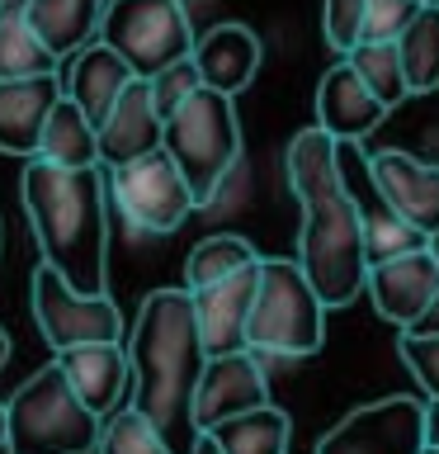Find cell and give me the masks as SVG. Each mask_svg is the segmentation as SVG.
<instances>
[{"label":"cell","instance_id":"obj_1","mask_svg":"<svg viewBox=\"0 0 439 454\" xmlns=\"http://www.w3.org/2000/svg\"><path fill=\"white\" fill-rule=\"evenodd\" d=\"M283 176L297 199V270L321 298V308H350L364 289V232L359 208L340 184L335 142L321 128H303L283 152Z\"/></svg>","mask_w":439,"mask_h":454},{"label":"cell","instance_id":"obj_2","mask_svg":"<svg viewBox=\"0 0 439 454\" xmlns=\"http://www.w3.org/2000/svg\"><path fill=\"white\" fill-rule=\"evenodd\" d=\"M127 350V407L166 440L170 454L194 450V383L204 369V346H198L194 308L184 289H156L142 298L137 322L123 340Z\"/></svg>","mask_w":439,"mask_h":454},{"label":"cell","instance_id":"obj_3","mask_svg":"<svg viewBox=\"0 0 439 454\" xmlns=\"http://www.w3.org/2000/svg\"><path fill=\"white\" fill-rule=\"evenodd\" d=\"M24 213L42 251V265L76 294H109V218L104 180L95 170L24 166Z\"/></svg>","mask_w":439,"mask_h":454},{"label":"cell","instance_id":"obj_4","mask_svg":"<svg viewBox=\"0 0 439 454\" xmlns=\"http://www.w3.org/2000/svg\"><path fill=\"white\" fill-rule=\"evenodd\" d=\"M161 152L180 170L194 208H212L222 184L241 166V119L236 99H227L208 85H198L175 105V114L161 123Z\"/></svg>","mask_w":439,"mask_h":454},{"label":"cell","instance_id":"obj_5","mask_svg":"<svg viewBox=\"0 0 439 454\" xmlns=\"http://www.w3.org/2000/svg\"><path fill=\"white\" fill-rule=\"evenodd\" d=\"M326 346V308L303 279L297 261H265L246 317V355L255 360H307Z\"/></svg>","mask_w":439,"mask_h":454},{"label":"cell","instance_id":"obj_6","mask_svg":"<svg viewBox=\"0 0 439 454\" xmlns=\"http://www.w3.org/2000/svg\"><path fill=\"white\" fill-rule=\"evenodd\" d=\"M99 417H90L57 364L38 369L5 403V445L0 454H95Z\"/></svg>","mask_w":439,"mask_h":454},{"label":"cell","instance_id":"obj_7","mask_svg":"<svg viewBox=\"0 0 439 454\" xmlns=\"http://www.w3.org/2000/svg\"><path fill=\"white\" fill-rule=\"evenodd\" d=\"M95 43H104L137 81H151L194 52V24L184 0H109Z\"/></svg>","mask_w":439,"mask_h":454},{"label":"cell","instance_id":"obj_8","mask_svg":"<svg viewBox=\"0 0 439 454\" xmlns=\"http://www.w3.org/2000/svg\"><path fill=\"white\" fill-rule=\"evenodd\" d=\"M28 298H34V322L52 355L81 346H123V312L109 294H76L62 275L38 265Z\"/></svg>","mask_w":439,"mask_h":454},{"label":"cell","instance_id":"obj_9","mask_svg":"<svg viewBox=\"0 0 439 454\" xmlns=\"http://www.w3.org/2000/svg\"><path fill=\"white\" fill-rule=\"evenodd\" d=\"M104 199H113L119 218L142 237H170L189 223L194 199L184 190L180 170L170 166L166 152H147L137 161H127L119 170H109Z\"/></svg>","mask_w":439,"mask_h":454},{"label":"cell","instance_id":"obj_10","mask_svg":"<svg viewBox=\"0 0 439 454\" xmlns=\"http://www.w3.org/2000/svg\"><path fill=\"white\" fill-rule=\"evenodd\" d=\"M364 176L374 184V194L392 208V218H402L411 232L439 237V166L420 161L402 147H382L364 156Z\"/></svg>","mask_w":439,"mask_h":454},{"label":"cell","instance_id":"obj_11","mask_svg":"<svg viewBox=\"0 0 439 454\" xmlns=\"http://www.w3.org/2000/svg\"><path fill=\"white\" fill-rule=\"evenodd\" d=\"M317 454H420V397H378L345 411Z\"/></svg>","mask_w":439,"mask_h":454},{"label":"cell","instance_id":"obj_12","mask_svg":"<svg viewBox=\"0 0 439 454\" xmlns=\"http://www.w3.org/2000/svg\"><path fill=\"white\" fill-rule=\"evenodd\" d=\"M269 374L255 355H218V360H204L194 383V403H189V421L194 431H212V426L241 417V411L269 407Z\"/></svg>","mask_w":439,"mask_h":454},{"label":"cell","instance_id":"obj_13","mask_svg":"<svg viewBox=\"0 0 439 454\" xmlns=\"http://www.w3.org/2000/svg\"><path fill=\"white\" fill-rule=\"evenodd\" d=\"M255 279H260V261L236 270V275H227L222 284H212V289L189 294L204 360L246 350V317H250V303H255Z\"/></svg>","mask_w":439,"mask_h":454},{"label":"cell","instance_id":"obj_14","mask_svg":"<svg viewBox=\"0 0 439 454\" xmlns=\"http://www.w3.org/2000/svg\"><path fill=\"white\" fill-rule=\"evenodd\" d=\"M364 289L374 298L378 317L392 322L397 332H406L411 322L420 317V308L439 294V251H411V255H392L382 265H368Z\"/></svg>","mask_w":439,"mask_h":454},{"label":"cell","instance_id":"obj_15","mask_svg":"<svg viewBox=\"0 0 439 454\" xmlns=\"http://www.w3.org/2000/svg\"><path fill=\"white\" fill-rule=\"evenodd\" d=\"M95 152H99V166H109V170L137 161L147 152H161V119L151 109L147 81L133 76L123 85V95L113 99V109L95 128Z\"/></svg>","mask_w":439,"mask_h":454},{"label":"cell","instance_id":"obj_16","mask_svg":"<svg viewBox=\"0 0 439 454\" xmlns=\"http://www.w3.org/2000/svg\"><path fill=\"white\" fill-rule=\"evenodd\" d=\"M260 57H265V48H260V38H255V28H246V24H212L208 34H194L189 62L198 71V85L236 99L255 81Z\"/></svg>","mask_w":439,"mask_h":454},{"label":"cell","instance_id":"obj_17","mask_svg":"<svg viewBox=\"0 0 439 454\" xmlns=\"http://www.w3.org/2000/svg\"><path fill=\"white\" fill-rule=\"evenodd\" d=\"M57 374L76 393V403L90 417L104 421L113 407L127 403V350L123 346H81L57 355Z\"/></svg>","mask_w":439,"mask_h":454},{"label":"cell","instance_id":"obj_18","mask_svg":"<svg viewBox=\"0 0 439 454\" xmlns=\"http://www.w3.org/2000/svg\"><path fill=\"white\" fill-rule=\"evenodd\" d=\"M388 119V109L378 105L374 95L359 85V76L340 62L321 76L317 85V123L331 142H350V147H359L368 133H378V123Z\"/></svg>","mask_w":439,"mask_h":454},{"label":"cell","instance_id":"obj_19","mask_svg":"<svg viewBox=\"0 0 439 454\" xmlns=\"http://www.w3.org/2000/svg\"><path fill=\"white\" fill-rule=\"evenodd\" d=\"M57 99H62L57 71L52 76H28V81H0V152L34 161L38 133H42Z\"/></svg>","mask_w":439,"mask_h":454},{"label":"cell","instance_id":"obj_20","mask_svg":"<svg viewBox=\"0 0 439 454\" xmlns=\"http://www.w3.org/2000/svg\"><path fill=\"white\" fill-rule=\"evenodd\" d=\"M57 81H62L66 105H76L85 114V123L99 128V119L113 109V99L123 95V85L133 81V71H127L104 43H85L81 52H71V62Z\"/></svg>","mask_w":439,"mask_h":454},{"label":"cell","instance_id":"obj_21","mask_svg":"<svg viewBox=\"0 0 439 454\" xmlns=\"http://www.w3.org/2000/svg\"><path fill=\"white\" fill-rule=\"evenodd\" d=\"M104 5L109 0H28V24H34L42 48L62 62V57L81 52L85 43H95Z\"/></svg>","mask_w":439,"mask_h":454},{"label":"cell","instance_id":"obj_22","mask_svg":"<svg viewBox=\"0 0 439 454\" xmlns=\"http://www.w3.org/2000/svg\"><path fill=\"white\" fill-rule=\"evenodd\" d=\"M34 161L57 166V170H95L99 152H95V128L85 123V114L66 99H57L48 123L38 133V156Z\"/></svg>","mask_w":439,"mask_h":454},{"label":"cell","instance_id":"obj_23","mask_svg":"<svg viewBox=\"0 0 439 454\" xmlns=\"http://www.w3.org/2000/svg\"><path fill=\"white\" fill-rule=\"evenodd\" d=\"M57 57L38 43L28 24V0H0V81L52 76Z\"/></svg>","mask_w":439,"mask_h":454},{"label":"cell","instance_id":"obj_24","mask_svg":"<svg viewBox=\"0 0 439 454\" xmlns=\"http://www.w3.org/2000/svg\"><path fill=\"white\" fill-rule=\"evenodd\" d=\"M212 445L222 454H289V440H293V421L283 407H255V411H241V417L212 426Z\"/></svg>","mask_w":439,"mask_h":454},{"label":"cell","instance_id":"obj_25","mask_svg":"<svg viewBox=\"0 0 439 454\" xmlns=\"http://www.w3.org/2000/svg\"><path fill=\"white\" fill-rule=\"evenodd\" d=\"M392 48H397V62H402L406 95L439 90V5L435 0H425L416 10V20L402 28V38Z\"/></svg>","mask_w":439,"mask_h":454},{"label":"cell","instance_id":"obj_26","mask_svg":"<svg viewBox=\"0 0 439 454\" xmlns=\"http://www.w3.org/2000/svg\"><path fill=\"white\" fill-rule=\"evenodd\" d=\"M260 261V251L250 247L246 237H232V232H218V237H204L198 247L189 251V261H184V294H198V289H212V284H222L227 275H236V270H246Z\"/></svg>","mask_w":439,"mask_h":454},{"label":"cell","instance_id":"obj_27","mask_svg":"<svg viewBox=\"0 0 439 454\" xmlns=\"http://www.w3.org/2000/svg\"><path fill=\"white\" fill-rule=\"evenodd\" d=\"M345 67L359 76V85L378 99L382 109H397L406 99V81H402V62H397L392 43H354L345 52Z\"/></svg>","mask_w":439,"mask_h":454},{"label":"cell","instance_id":"obj_28","mask_svg":"<svg viewBox=\"0 0 439 454\" xmlns=\"http://www.w3.org/2000/svg\"><path fill=\"white\" fill-rule=\"evenodd\" d=\"M95 454H170V450H166V440L123 403V407H113L109 417L99 421V445H95Z\"/></svg>","mask_w":439,"mask_h":454},{"label":"cell","instance_id":"obj_29","mask_svg":"<svg viewBox=\"0 0 439 454\" xmlns=\"http://www.w3.org/2000/svg\"><path fill=\"white\" fill-rule=\"evenodd\" d=\"M420 0H364V34L359 43H397L402 28L416 20Z\"/></svg>","mask_w":439,"mask_h":454},{"label":"cell","instance_id":"obj_30","mask_svg":"<svg viewBox=\"0 0 439 454\" xmlns=\"http://www.w3.org/2000/svg\"><path fill=\"white\" fill-rule=\"evenodd\" d=\"M147 90H151V109H156V119H170L175 114V105L189 90H198V71H194V62L184 57V62H175V67H166V71H156V76L147 81Z\"/></svg>","mask_w":439,"mask_h":454},{"label":"cell","instance_id":"obj_31","mask_svg":"<svg viewBox=\"0 0 439 454\" xmlns=\"http://www.w3.org/2000/svg\"><path fill=\"white\" fill-rule=\"evenodd\" d=\"M321 28H326V43L345 57L364 34V0H326L321 5Z\"/></svg>","mask_w":439,"mask_h":454},{"label":"cell","instance_id":"obj_32","mask_svg":"<svg viewBox=\"0 0 439 454\" xmlns=\"http://www.w3.org/2000/svg\"><path fill=\"white\" fill-rule=\"evenodd\" d=\"M397 355L411 369V379L425 388V397H439V336H402L397 340Z\"/></svg>","mask_w":439,"mask_h":454},{"label":"cell","instance_id":"obj_33","mask_svg":"<svg viewBox=\"0 0 439 454\" xmlns=\"http://www.w3.org/2000/svg\"><path fill=\"white\" fill-rule=\"evenodd\" d=\"M420 450H439V397L420 403Z\"/></svg>","mask_w":439,"mask_h":454},{"label":"cell","instance_id":"obj_34","mask_svg":"<svg viewBox=\"0 0 439 454\" xmlns=\"http://www.w3.org/2000/svg\"><path fill=\"white\" fill-rule=\"evenodd\" d=\"M402 336H420V340H425V336H439V294H435L430 303L420 308V317L411 322V326H406Z\"/></svg>","mask_w":439,"mask_h":454},{"label":"cell","instance_id":"obj_35","mask_svg":"<svg viewBox=\"0 0 439 454\" xmlns=\"http://www.w3.org/2000/svg\"><path fill=\"white\" fill-rule=\"evenodd\" d=\"M189 454H222L218 445H212V435H204V431H198V440H194V450Z\"/></svg>","mask_w":439,"mask_h":454},{"label":"cell","instance_id":"obj_36","mask_svg":"<svg viewBox=\"0 0 439 454\" xmlns=\"http://www.w3.org/2000/svg\"><path fill=\"white\" fill-rule=\"evenodd\" d=\"M10 360V336H5V326H0V364Z\"/></svg>","mask_w":439,"mask_h":454},{"label":"cell","instance_id":"obj_37","mask_svg":"<svg viewBox=\"0 0 439 454\" xmlns=\"http://www.w3.org/2000/svg\"><path fill=\"white\" fill-rule=\"evenodd\" d=\"M0 445H5V403H0Z\"/></svg>","mask_w":439,"mask_h":454},{"label":"cell","instance_id":"obj_38","mask_svg":"<svg viewBox=\"0 0 439 454\" xmlns=\"http://www.w3.org/2000/svg\"><path fill=\"white\" fill-rule=\"evenodd\" d=\"M420 454H439V450H420Z\"/></svg>","mask_w":439,"mask_h":454},{"label":"cell","instance_id":"obj_39","mask_svg":"<svg viewBox=\"0 0 439 454\" xmlns=\"http://www.w3.org/2000/svg\"><path fill=\"white\" fill-rule=\"evenodd\" d=\"M435 5H439V0H435Z\"/></svg>","mask_w":439,"mask_h":454},{"label":"cell","instance_id":"obj_40","mask_svg":"<svg viewBox=\"0 0 439 454\" xmlns=\"http://www.w3.org/2000/svg\"><path fill=\"white\" fill-rule=\"evenodd\" d=\"M420 5H425V0H420Z\"/></svg>","mask_w":439,"mask_h":454}]
</instances>
